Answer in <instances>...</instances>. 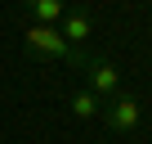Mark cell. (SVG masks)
<instances>
[{
    "mask_svg": "<svg viewBox=\"0 0 152 144\" xmlns=\"http://www.w3.org/2000/svg\"><path fill=\"white\" fill-rule=\"evenodd\" d=\"M81 72H85V90H90V95H99V104H107L112 95H121V68H116L112 59L94 54V59H85V63H81Z\"/></svg>",
    "mask_w": 152,
    "mask_h": 144,
    "instance_id": "obj_2",
    "label": "cell"
},
{
    "mask_svg": "<svg viewBox=\"0 0 152 144\" xmlns=\"http://www.w3.org/2000/svg\"><path fill=\"white\" fill-rule=\"evenodd\" d=\"M99 117L112 126V131H139V122H143V104L134 99V95H112L103 108H99Z\"/></svg>",
    "mask_w": 152,
    "mask_h": 144,
    "instance_id": "obj_3",
    "label": "cell"
},
{
    "mask_svg": "<svg viewBox=\"0 0 152 144\" xmlns=\"http://www.w3.org/2000/svg\"><path fill=\"white\" fill-rule=\"evenodd\" d=\"M67 108H72V117H81V122H90V117H99V108H103V104H99V95H90V90L81 86V90H76V95L67 99Z\"/></svg>",
    "mask_w": 152,
    "mask_h": 144,
    "instance_id": "obj_6",
    "label": "cell"
},
{
    "mask_svg": "<svg viewBox=\"0 0 152 144\" xmlns=\"http://www.w3.org/2000/svg\"><path fill=\"white\" fill-rule=\"evenodd\" d=\"M23 45H27V54L31 59H40V63H76L81 68L90 54H76L67 41H63V32L58 27H45V23H23Z\"/></svg>",
    "mask_w": 152,
    "mask_h": 144,
    "instance_id": "obj_1",
    "label": "cell"
},
{
    "mask_svg": "<svg viewBox=\"0 0 152 144\" xmlns=\"http://www.w3.org/2000/svg\"><path fill=\"white\" fill-rule=\"evenodd\" d=\"M23 14H27V23L58 27V18L67 14V0H23Z\"/></svg>",
    "mask_w": 152,
    "mask_h": 144,
    "instance_id": "obj_5",
    "label": "cell"
},
{
    "mask_svg": "<svg viewBox=\"0 0 152 144\" xmlns=\"http://www.w3.org/2000/svg\"><path fill=\"white\" fill-rule=\"evenodd\" d=\"M58 32H63V41H67L76 54H85V41L94 36V14H90L85 5H67V14L58 18Z\"/></svg>",
    "mask_w": 152,
    "mask_h": 144,
    "instance_id": "obj_4",
    "label": "cell"
}]
</instances>
